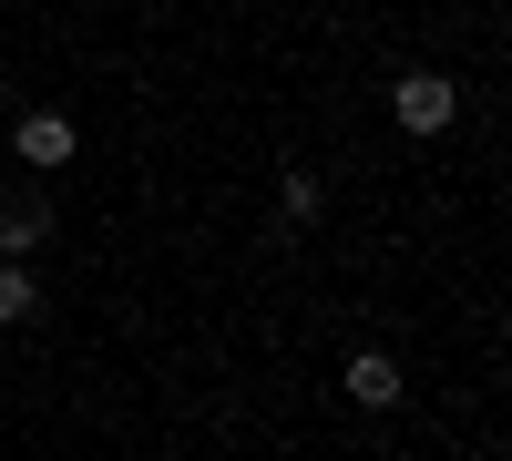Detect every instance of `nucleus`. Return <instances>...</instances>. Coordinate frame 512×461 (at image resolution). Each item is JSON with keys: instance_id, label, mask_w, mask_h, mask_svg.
Masks as SVG:
<instances>
[{"instance_id": "1", "label": "nucleus", "mask_w": 512, "mask_h": 461, "mask_svg": "<svg viewBox=\"0 0 512 461\" xmlns=\"http://www.w3.org/2000/svg\"><path fill=\"white\" fill-rule=\"evenodd\" d=\"M390 113H400V134H451V113H461V82H451V72H410L400 93H390Z\"/></svg>"}, {"instance_id": "2", "label": "nucleus", "mask_w": 512, "mask_h": 461, "mask_svg": "<svg viewBox=\"0 0 512 461\" xmlns=\"http://www.w3.org/2000/svg\"><path fill=\"white\" fill-rule=\"evenodd\" d=\"M11 154L31 164V175H62V164L82 154V134H72V113H21L11 123Z\"/></svg>"}, {"instance_id": "3", "label": "nucleus", "mask_w": 512, "mask_h": 461, "mask_svg": "<svg viewBox=\"0 0 512 461\" xmlns=\"http://www.w3.org/2000/svg\"><path fill=\"white\" fill-rule=\"evenodd\" d=\"M41 236H52V205H41V195H11V205H0V257H31Z\"/></svg>"}, {"instance_id": "4", "label": "nucleus", "mask_w": 512, "mask_h": 461, "mask_svg": "<svg viewBox=\"0 0 512 461\" xmlns=\"http://www.w3.org/2000/svg\"><path fill=\"white\" fill-rule=\"evenodd\" d=\"M349 400H359V410H390V400H400V369L379 359V349H359V359H349Z\"/></svg>"}, {"instance_id": "5", "label": "nucleus", "mask_w": 512, "mask_h": 461, "mask_svg": "<svg viewBox=\"0 0 512 461\" xmlns=\"http://www.w3.org/2000/svg\"><path fill=\"white\" fill-rule=\"evenodd\" d=\"M41 308V277H31V257H0V328H21Z\"/></svg>"}, {"instance_id": "6", "label": "nucleus", "mask_w": 512, "mask_h": 461, "mask_svg": "<svg viewBox=\"0 0 512 461\" xmlns=\"http://www.w3.org/2000/svg\"><path fill=\"white\" fill-rule=\"evenodd\" d=\"M277 205H287L297 226H318V205H328V185L308 175V164H287V175H277Z\"/></svg>"}]
</instances>
